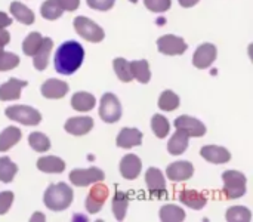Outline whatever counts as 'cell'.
<instances>
[{"mask_svg":"<svg viewBox=\"0 0 253 222\" xmlns=\"http://www.w3.org/2000/svg\"><path fill=\"white\" fill-rule=\"evenodd\" d=\"M99 117L105 123H116L122 117V104L114 93H104L99 104Z\"/></svg>","mask_w":253,"mask_h":222,"instance_id":"6","label":"cell"},{"mask_svg":"<svg viewBox=\"0 0 253 222\" xmlns=\"http://www.w3.org/2000/svg\"><path fill=\"white\" fill-rule=\"evenodd\" d=\"M64 9L61 7V4L58 3V0H46L42 7H40V13L44 19L47 21H55L62 15Z\"/></svg>","mask_w":253,"mask_h":222,"instance_id":"30","label":"cell"},{"mask_svg":"<svg viewBox=\"0 0 253 222\" xmlns=\"http://www.w3.org/2000/svg\"><path fill=\"white\" fill-rule=\"evenodd\" d=\"M18 172V166L9 157H0V181L7 184L12 182Z\"/></svg>","mask_w":253,"mask_h":222,"instance_id":"31","label":"cell"},{"mask_svg":"<svg viewBox=\"0 0 253 222\" xmlns=\"http://www.w3.org/2000/svg\"><path fill=\"white\" fill-rule=\"evenodd\" d=\"M37 169L44 174H61L65 169V163L59 157L46 156V157H40L37 160Z\"/></svg>","mask_w":253,"mask_h":222,"instance_id":"22","label":"cell"},{"mask_svg":"<svg viewBox=\"0 0 253 222\" xmlns=\"http://www.w3.org/2000/svg\"><path fill=\"white\" fill-rule=\"evenodd\" d=\"M225 220L228 222H249L252 220V212L245 206H234L227 211Z\"/></svg>","mask_w":253,"mask_h":222,"instance_id":"35","label":"cell"},{"mask_svg":"<svg viewBox=\"0 0 253 222\" xmlns=\"http://www.w3.org/2000/svg\"><path fill=\"white\" fill-rule=\"evenodd\" d=\"M28 83L25 80L19 79H9L4 85L0 86V101H13L21 96L22 88H25Z\"/></svg>","mask_w":253,"mask_h":222,"instance_id":"18","label":"cell"},{"mask_svg":"<svg viewBox=\"0 0 253 222\" xmlns=\"http://www.w3.org/2000/svg\"><path fill=\"white\" fill-rule=\"evenodd\" d=\"M113 67H114V71H116L117 77L123 83H129V82L133 80L132 70H130V62L126 61L125 58H116L114 62H113Z\"/></svg>","mask_w":253,"mask_h":222,"instance_id":"32","label":"cell"},{"mask_svg":"<svg viewBox=\"0 0 253 222\" xmlns=\"http://www.w3.org/2000/svg\"><path fill=\"white\" fill-rule=\"evenodd\" d=\"M145 184L153 196L163 197L166 193V181L163 174L157 168H150L145 174Z\"/></svg>","mask_w":253,"mask_h":222,"instance_id":"13","label":"cell"},{"mask_svg":"<svg viewBox=\"0 0 253 222\" xmlns=\"http://www.w3.org/2000/svg\"><path fill=\"white\" fill-rule=\"evenodd\" d=\"M42 95L44 98H49V99H59V98H64L68 90H70V86L59 80V79H49L46 80L43 85H42Z\"/></svg>","mask_w":253,"mask_h":222,"instance_id":"14","label":"cell"},{"mask_svg":"<svg viewBox=\"0 0 253 222\" xmlns=\"http://www.w3.org/2000/svg\"><path fill=\"white\" fill-rule=\"evenodd\" d=\"M166 175L170 181L179 182V181H187L194 175V166L191 162H173L168 166Z\"/></svg>","mask_w":253,"mask_h":222,"instance_id":"12","label":"cell"},{"mask_svg":"<svg viewBox=\"0 0 253 222\" xmlns=\"http://www.w3.org/2000/svg\"><path fill=\"white\" fill-rule=\"evenodd\" d=\"M87 1V6L95 9V10H110L116 0H86Z\"/></svg>","mask_w":253,"mask_h":222,"instance_id":"41","label":"cell"},{"mask_svg":"<svg viewBox=\"0 0 253 222\" xmlns=\"http://www.w3.org/2000/svg\"><path fill=\"white\" fill-rule=\"evenodd\" d=\"M96 105V99L92 93L87 92H76L71 98V107L77 111L86 113L93 110Z\"/></svg>","mask_w":253,"mask_h":222,"instance_id":"23","label":"cell"},{"mask_svg":"<svg viewBox=\"0 0 253 222\" xmlns=\"http://www.w3.org/2000/svg\"><path fill=\"white\" fill-rule=\"evenodd\" d=\"M224 193L228 199L234 200L246 194V177L239 171H227L222 174Z\"/></svg>","mask_w":253,"mask_h":222,"instance_id":"3","label":"cell"},{"mask_svg":"<svg viewBox=\"0 0 253 222\" xmlns=\"http://www.w3.org/2000/svg\"><path fill=\"white\" fill-rule=\"evenodd\" d=\"M13 203V193L12 191H3L0 193V215H4Z\"/></svg>","mask_w":253,"mask_h":222,"instance_id":"40","label":"cell"},{"mask_svg":"<svg viewBox=\"0 0 253 222\" xmlns=\"http://www.w3.org/2000/svg\"><path fill=\"white\" fill-rule=\"evenodd\" d=\"M173 125L178 131L185 132L190 138L191 136L200 138L206 133V126L200 120H197L191 116H179V117H176Z\"/></svg>","mask_w":253,"mask_h":222,"instance_id":"10","label":"cell"},{"mask_svg":"<svg viewBox=\"0 0 253 222\" xmlns=\"http://www.w3.org/2000/svg\"><path fill=\"white\" fill-rule=\"evenodd\" d=\"M160 220L163 222H181L185 220V212L176 205H166L160 209Z\"/></svg>","mask_w":253,"mask_h":222,"instance_id":"28","label":"cell"},{"mask_svg":"<svg viewBox=\"0 0 253 222\" xmlns=\"http://www.w3.org/2000/svg\"><path fill=\"white\" fill-rule=\"evenodd\" d=\"M179 104H181L179 96L172 90L162 92V95L159 98V108L163 111H175L179 107Z\"/></svg>","mask_w":253,"mask_h":222,"instance_id":"33","label":"cell"},{"mask_svg":"<svg viewBox=\"0 0 253 222\" xmlns=\"http://www.w3.org/2000/svg\"><path fill=\"white\" fill-rule=\"evenodd\" d=\"M6 117L25 126H37L42 122V114L28 105H10L4 111Z\"/></svg>","mask_w":253,"mask_h":222,"instance_id":"4","label":"cell"},{"mask_svg":"<svg viewBox=\"0 0 253 222\" xmlns=\"http://www.w3.org/2000/svg\"><path fill=\"white\" fill-rule=\"evenodd\" d=\"M10 42V34L6 28H0V49H3Z\"/></svg>","mask_w":253,"mask_h":222,"instance_id":"43","label":"cell"},{"mask_svg":"<svg viewBox=\"0 0 253 222\" xmlns=\"http://www.w3.org/2000/svg\"><path fill=\"white\" fill-rule=\"evenodd\" d=\"M52 47H53V42L50 37H43L39 49L36 50V53L33 55L34 58V68L39 70V71H43L47 68V64H49V56H50V52H52Z\"/></svg>","mask_w":253,"mask_h":222,"instance_id":"17","label":"cell"},{"mask_svg":"<svg viewBox=\"0 0 253 222\" xmlns=\"http://www.w3.org/2000/svg\"><path fill=\"white\" fill-rule=\"evenodd\" d=\"M200 154L205 160L215 165H224L231 160V153L225 147L219 145H205L200 150Z\"/></svg>","mask_w":253,"mask_h":222,"instance_id":"15","label":"cell"},{"mask_svg":"<svg viewBox=\"0 0 253 222\" xmlns=\"http://www.w3.org/2000/svg\"><path fill=\"white\" fill-rule=\"evenodd\" d=\"M73 199H74V194H73L71 187L64 182H59V184H52L47 187L43 202L47 209L53 212H61V211H65L73 203Z\"/></svg>","mask_w":253,"mask_h":222,"instance_id":"2","label":"cell"},{"mask_svg":"<svg viewBox=\"0 0 253 222\" xmlns=\"http://www.w3.org/2000/svg\"><path fill=\"white\" fill-rule=\"evenodd\" d=\"M105 174L98 168H89V169H74L70 174V181L76 187H87L95 182L104 181Z\"/></svg>","mask_w":253,"mask_h":222,"instance_id":"7","label":"cell"},{"mask_svg":"<svg viewBox=\"0 0 253 222\" xmlns=\"http://www.w3.org/2000/svg\"><path fill=\"white\" fill-rule=\"evenodd\" d=\"M188 139H190V136L185 132L176 129V132L173 133V136L170 138V141L168 144V151L172 156H181L188 148Z\"/></svg>","mask_w":253,"mask_h":222,"instance_id":"25","label":"cell"},{"mask_svg":"<svg viewBox=\"0 0 253 222\" xmlns=\"http://www.w3.org/2000/svg\"><path fill=\"white\" fill-rule=\"evenodd\" d=\"M142 162L135 154H127L120 162V174L125 179H136L141 174Z\"/></svg>","mask_w":253,"mask_h":222,"instance_id":"16","label":"cell"},{"mask_svg":"<svg viewBox=\"0 0 253 222\" xmlns=\"http://www.w3.org/2000/svg\"><path fill=\"white\" fill-rule=\"evenodd\" d=\"M28 144L31 145V148L34 151H39V153H44L50 148V141L49 138L44 135V133H40V132H33L30 133L28 136Z\"/></svg>","mask_w":253,"mask_h":222,"instance_id":"36","label":"cell"},{"mask_svg":"<svg viewBox=\"0 0 253 222\" xmlns=\"http://www.w3.org/2000/svg\"><path fill=\"white\" fill-rule=\"evenodd\" d=\"M10 13L13 15V18L16 21H19L21 24L25 25H31L34 22V13L31 9H28L25 4L19 3V1H12L10 3Z\"/></svg>","mask_w":253,"mask_h":222,"instance_id":"26","label":"cell"},{"mask_svg":"<svg viewBox=\"0 0 253 222\" xmlns=\"http://www.w3.org/2000/svg\"><path fill=\"white\" fill-rule=\"evenodd\" d=\"M179 1V4L182 6V7H193L194 4H197L200 0H178Z\"/></svg>","mask_w":253,"mask_h":222,"instance_id":"45","label":"cell"},{"mask_svg":"<svg viewBox=\"0 0 253 222\" xmlns=\"http://www.w3.org/2000/svg\"><path fill=\"white\" fill-rule=\"evenodd\" d=\"M42 40H43V37H42L40 33H37V31L30 33V34L25 37L24 43H22V52H24L27 56H33V55L36 53V50L39 49Z\"/></svg>","mask_w":253,"mask_h":222,"instance_id":"37","label":"cell"},{"mask_svg":"<svg viewBox=\"0 0 253 222\" xmlns=\"http://www.w3.org/2000/svg\"><path fill=\"white\" fill-rule=\"evenodd\" d=\"M93 128V119L92 117H71L65 123V131L71 135L82 136L90 132Z\"/></svg>","mask_w":253,"mask_h":222,"instance_id":"19","label":"cell"},{"mask_svg":"<svg viewBox=\"0 0 253 222\" xmlns=\"http://www.w3.org/2000/svg\"><path fill=\"white\" fill-rule=\"evenodd\" d=\"M19 65V56L0 49V71H9Z\"/></svg>","mask_w":253,"mask_h":222,"instance_id":"38","label":"cell"},{"mask_svg":"<svg viewBox=\"0 0 253 222\" xmlns=\"http://www.w3.org/2000/svg\"><path fill=\"white\" fill-rule=\"evenodd\" d=\"M130 70H132L133 79H136L139 83L145 85V83L150 82V79H151V71H150V64H148L147 59L132 61V62H130Z\"/></svg>","mask_w":253,"mask_h":222,"instance_id":"27","label":"cell"},{"mask_svg":"<svg viewBox=\"0 0 253 222\" xmlns=\"http://www.w3.org/2000/svg\"><path fill=\"white\" fill-rule=\"evenodd\" d=\"M22 132L16 126H9L0 133V151L4 153L10 150L13 145H16L21 141Z\"/></svg>","mask_w":253,"mask_h":222,"instance_id":"24","label":"cell"},{"mask_svg":"<svg viewBox=\"0 0 253 222\" xmlns=\"http://www.w3.org/2000/svg\"><path fill=\"white\" fill-rule=\"evenodd\" d=\"M216 47L215 44L212 43H203L197 47V50L194 52L193 55V64L194 67L200 68V70H205V68H209L215 59H216Z\"/></svg>","mask_w":253,"mask_h":222,"instance_id":"11","label":"cell"},{"mask_svg":"<svg viewBox=\"0 0 253 222\" xmlns=\"http://www.w3.org/2000/svg\"><path fill=\"white\" fill-rule=\"evenodd\" d=\"M10 24H12V18L7 16L4 12L0 10V28H6V27H9Z\"/></svg>","mask_w":253,"mask_h":222,"instance_id":"44","label":"cell"},{"mask_svg":"<svg viewBox=\"0 0 253 222\" xmlns=\"http://www.w3.org/2000/svg\"><path fill=\"white\" fill-rule=\"evenodd\" d=\"M107 197H108V188L102 182H96V185H93L92 190L89 191V196L86 197V202H84L87 212L98 214L102 209Z\"/></svg>","mask_w":253,"mask_h":222,"instance_id":"9","label":"cell"},{"mask_svg":"<svg viewBox=\"0 0 253 222\" xmlns=\"http://www.w3.org/2000/svg\"><path fill=\"white\" fill-rule=\"evenodd\" d=\"M58 3L61 4V7L67 12H74L79 4H80V0H58Z\"/></svg>","mask_w":253,"mask_h":222,"instance_id":"42","label":"cell"},{"mask_svg":"<svg viewBox=\"0 0 253 222\" xmlns=\"http://www.w3.org/2000/svg\"><path fill=\"white\" fill-rule=\"evenodd\" d=\"M73 25H74L76 33H77L80 37H83L84 40H87V42L99 43V42H102L104 37H105L104 30H102L96 22H93L92 19H89V18H86V16H77V18L74 19Z\"/></svg>","mask_w":253,"mask_h":222,"instance_id":"5","label":"cell"},{"mask_svg":"<svg viewBox=\"0 0 253 222\" xmlns=\"http://www.w3.org/2000/svg\"><path fill=\"white\" fill-rule=\"evenodd\" d=\"M83 59H84V49L79 42H73V40L64 42L58 47L53 58L55 70L59 74L71 76L80 68Z\"/></svg>","mask_w":253,"mask_h":222,"instance_id":"1","label":"cell"},{"mask_svg":"<svg viewBox=\"0 0 253 222\" xmlns=\"http://www.w3.org/2000/svg\"><path fill=\"white\" fill-rule=\"evenodd\" d=\"M129 206V199L125 193L117 191L113 197V212L117 221H123L126 217V211Z\"/></svg>","mask_w":253,"mask_h":222,"instance_id":"29","label":"cell"},{"mask_svg":"<svg viewBox=\"0 0 253 222\" xmlns=\"http://www.w3.org/2000/svg\"><path fill=\"white\" fill-rule=\"evenodd\" d=\"M144 4L148 10L156 13H163L170 9L172 0H144Z\"/></svg>","mask_w":253,"mask_h":222,"instance_id":"39","label":"cell"},{"mask_svg":"<svg viewBox=\"0 0 253 222\" xmlns=\"http://www.w3.org/2000/svg\"><path fill=\"white\" fill-rule=\"evenodd\" d=\"M151 129H153V132L156 133L157 138L163 139V138L168 136V133L170 131V123H169V120L165 116L154 114L153 119H151Z\"/></svg>","mask_w":253,"mask_h":222,"instance_id":"34","label":"cell"},{"mask_svg":"<svg viewBox=\"0 0 253 222\" xmlns=\"http://www.w3.org/2000/svg\"><path fill=\"white\" fill-rule=\"evenodd\" d=\"M179 200H181L182 205H185V206H188L191 209H196V211L203 209L206 206V203H208L206 196H203L202 193L194 191V190H184V191H181Z\"/></svg>","mask_w":253,"mask_h":222,"instance_id":"21","label":"cell"},{"mask_svg":"<svg viewBox=\"0 0 253 222\" xmlns=\"http://www.w3.org/2000/svg\"><path fill=\"white\" fill-rule=\"evenodd\" d=\"M157 47H159V52H162L163 55L172 56V55L185 53V50L188 49V44L184 42L182 37H178L173 34H166L157 40Z\"/></svg>","mask_w":253,"mask_h":222,"instance_id":"8","label":"cell"},{"mask_svg":"<svg viewBox=\"0 0 253 222\" xmlns=\"http://www.w3.org/2000/svg\"><path fill=\"white\" fill-rule=\"evenodd\" d=\"M142 144V133L135 128H125L117 136V145L120 148H132Z\"/></svg>","mask_w":253,"mask_h":222,"instance_id":"20","label":"cell"}]
</instances>
